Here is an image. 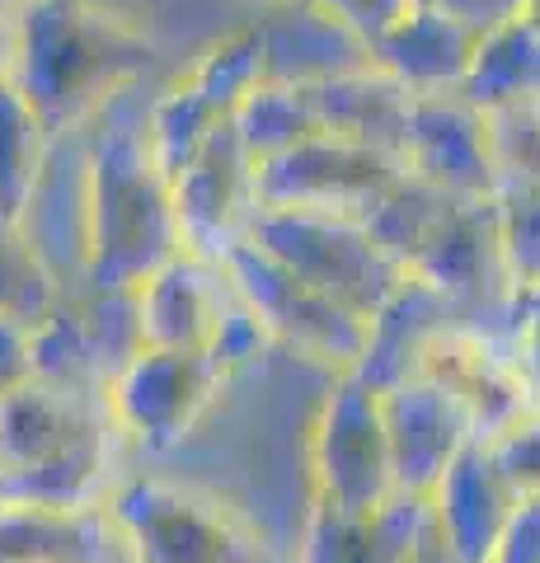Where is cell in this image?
Returning <instances> with one entry per match:
<instances>
[{
  "label": "cell",
  "instance_id": "obj_1",
  "mask_svg": "<svg viewBox=\"0 0 540 563\" xmlns=\"http://www.w3.org/2000/svg\"><path fill=\"white\" fill-rule=\"evenodd\" d=\"M169 80L174 76H146L118 90L85 128L95 169V287L136 291L169 258L188 254L174 211V179L151 132L155 99Z\"/></svg>",
  "mask_w": 540,
  "mask_h": 563
},
{
  "label": "cell",
  "instance_id": "obj_2",
  "mask_svg": "<svg viewBox=\"0 0 540 563\" xmlns=\"http://www.w3.org/2000/svg\"><path fill=\"white\" fill-rule=\"evenodd\" d=\"M136 451L109 395L29 380L0 404V503L95 512L109 507Z\"/></svg>",
  "mask_w": 540,
  "mask_h": 563
},
{
  "label": "cell",
  "instance_id": "obj_3",
  "mask_svg": "<svg viewBox=\"0 0 540 563\" xmlns=\"http://www.w3.org/2000/svg\"><path fill=\"white\" fill-rule=\"evenodd\" d=\"M146 76H179L142 24L85 0H29L14 85L52 132H80L118 90Z\"/></svg>",
  "mask_w": 540,
  "mask_h": 563
},
{
  "label": "cell",
  "instance_id": "obj_4",
  "mask_svg": "<svg viewBox=\"0 0 540 563\" xmlns=\"http://www.w3.org/2000/svg\"><path fill=\"white\" fill-rule=\"evenodd\" d=\"M109 512L132 563H287L231 507L142 461L118 479Z\"/></svg>",
  "mask_w": 540,
  "mask_h": 563
},
{
  "label": "cell",
  "instance_id": "obj_5",
  "mask_svg": "<svg viewBox=\"0 0 540 563\" xmlns=\"http://www.w3.org/2000/svg\"><path fill=\"white\" fill-rule=\"evenodd\" d=\"M258 250L287 263L296 277L334 296L362 320H376L381 306L405 287L409 268L381 244L362 217H334V211L301 207H264L250 235Z\"/></svg>",
  "mask_w": 540,
  "mask_h": 563
},
{
  "label": "cell",
  "instance_id": "obj_6",
  "mask_svg": "<svg viewBox=\"0 0 540 563\" xmlns=\"http://www.w3.org/2000/svg\"><path fill=\"white\" fill-rule=\"evenodd\" d=\"M409 273L432 282L470 333L517 347L527 291L517 287L508 263L498 198H461L447 211V221L432 231V240L418 250Z\"/></svg>",
  "mask_w": 540,
  "mask_h": 563
},
{
  "label": "cell",
  "instance_id": "obj_7",
  "mask_svg": "<svg viewBox=\"0 0 540 563\" xmlns=\"http://www.w3.org/2000/svg\"><path fill=\"white\" fill-rule=\"evenodd\" d=\"M221 263L283 352H291L301 362H316L324 372H339V376L357 372L367 339H372V320L339 306L320 287H310L287 263H277L268 250H258L254 240L231 250Z\"/></svg>",
  "mask_w": 540,
  "mask_h": 563
},
{
  "label": "cell",
  "instance_id": "obj_8",
  "mask_svg": "<svg viewBox=\"0 0 540 563\" xmlns=\"http://www.w3.org/2000/svg\"><path fill=\"white\" fill-rule=\"evenodd\" d=\"M310 474L316 503L339 512H376L399 493L381 390L357 372H343L320 404L310 428Z\"/></svg>",
  "mask_w": 540,
  "mask_h": 563
},
{
  "label": "cell",
  "instance_id": "obj_9",
  "mask_svg": "<svg viewBox=\"0 0 540 563\" xmlns=\"http://www.w3.org/2000/svg\"><path fill=\"white\" fill-rule=\"evenodd\" d=\"M142 324H136V291L109 287H71L38 324V376L66 390L109 395L123 366L142 352Z\"/></svg>",
  "mask_w": 540,
  "mask_h": 563
},
{
  "label": "cell",
  "instance_id": "obj_10",
  "mask_svg": "<svg viewBox=\"0 0 540 563\" xmlns=\"http://www.w3.org/2000/svg\"><path fill=\"white\" fill-rule=\"evenodd\" d=\"M14 231L57 291L90 282L95 268V169L90 132H57L52 151L14 217Z\"/></svg>",
  "mask_w": 540,
  "mask_h": 563
},
{
  "label": "cell",
  "instance_id": "obj_11",
  "mask_svg": "<svg viewBox=\"0 0 540 563\" xmlns=\"http://www.w3.org/2000/svg\"><path fill=\"white\" fill-rule=\"evenodd\" d=\"M225 385L212 352L184 347H142L113 380L109 404L123 422L136 461H155L188 442V432L207 418Z\"/></svg>",
  "mask_w": 540,
  "mask_h": 563
},
{
  "label": "cell",
  "instance_id": "obj_12",
  "mask_svg": "<svg viewBox=\"0 0 540 563\" xmlns=\"http://www.w3.org/2000/svg\"><path fill=\"white\" fill-rule=\"evenodd\" d=\"M409 161L381 146H362L334 132H316L301 146L258 165L264 207L334 211V217H367L386 192L405 179Z\"/></svg>",
  "mask_w": 540,
  "mask_h": 563
},
{
  "label": "cell",
  "instance_id": "obj_13",
  "mask_svg": "<svg viewBox=\"0 0 540 563\" xmlns=\"http://www.w3.org/2000/svg\"><path fill=\"white\" fill-rule=\"evenodd\" d=\"M174 211H179L184 250L212 263L254 235L264 192H258V161L240 136L235 118L207 136L174 174Z\"/></svg>",
  "mask_w": 540,
  "mask_h": 563
},
{
  "label": "cell",
  "instance_id": "obj_14",
  "mask_svg": "<svg viewBox=\"0 0 540 563\" xmlns=\"http://www.w3.org/2000/svg\"><path fill=\"white\" fill-rule=\"evenodd\" d=\"M258 80H264V52H258L254 24H245L165 85L151 113V132L169 179L188 165V155L207 136L240 113V103H245V95Z\"/></svg>",
  "mask_w": 540,
  "mask_h": 563
},
{
  "label": "cell",
  "instance_id": "obj_15",
  "mask_svg": "<svg viewBox=\"0 0 540 563\" xmlns=\"http://www.w3.org/2000/svg\"><path fill=\"white\" fill-rule=\"evenodd\" d=\"M381 409H386V428H390L399 493L432 498L442 474L456 465V455L470 442H480L470 404L432 372L386 385L381 390Z\"/></svg>",
  "mask_w": 540,
  "mask_h": 563
},
{
  "label": "cell",
  "instance_id": "obj_16",
  "mask_svg": "<svg viewBox=\"0 0 540 563\" xmlns=\"http://www.w3.org/2000/svg\"><path fill=\"white\" fill-rule=\"evenodd\" d=\"M258 52H264V80L316 90L324 80L353 76L376 66L372 38L334 14L320 0H277L254 14Z\"/></svg>",
  "mask_w": 540,
  "mask_h": 563
},
{
  "label": "cell",
  "instance_id": "obj_17",
  "mask_svg": "<svg viewBox=\"0 0 540 563\" xmlns=\"http://www.w3.org/2000/svg\"><path fill=\"white\" fill-rule=\"evenodd\" d=\"M405 161L418 179L438 184L456 198H498L503 174L494 161L489 113L475 109L465 95H418Z\"/></svg>",
  "mask_w": 540,
  "mask_h": 563
},
{
  "label": "cell",
  "instance_id": "obj_18",
  "mask_svg": "<svg viewBox=\"0 0 540 563\" xmlns=\"http://www.w3.org/2000/svg\"><path fill=\"white\" fill-rule=\"evenodd\" d=\"M231 273L225 263L179 254L161 273L136 287V324L146 347H184L212 352L217 329L231 306Z\"/></svg>",
  "mask_w": 540,
  "mask_h": 563
},
{
  "label": "cell",
  "instance_id": "obj_19",
  "mask_svg": "<svg viewBox=\"0 0 540 563\" xmlns=\"http://www.w3.org/2000/svg\"><path fill=\"white\" fill-rule=\"evenodd\" d=\"M480 38L484 33L461 24L456 14L418 0L405 20H395L372 43V57L386 76L405 85L414 99L418 95H461L470 80V66H475Z\"/></svg>",
  "mask_w": 540,
  "mask_h": 563
},
{
  "label": "cell",
  "instance_id": "obj_20",
  "mask_svg": "<svg viewBox=\"0 0 540 563\" xmlns=\"http://www.w3.org/2000/svg\"><path fill=\"white\" fill-rule=\"evenodd\" d=\"M517 503L521 493L498 470L494 451L484 442H470L432 493V517L465 563H494Z\"/></svg>",
  "mask_w": 540,
  "mask_h": 563
},
{
  "label": "cell",
  "instance_id": "obj_21",
  "mask_svg": "<svg viewBox=\"0 0 540 563\" xmlns=\"http://www.w3.org/2000/svg\"><path fill=\"white\" fill-rule=\"evenodd\" d=\"M456 329H465V324H461V314L451 310L447 296L432 287V282L409 273L405 287H399L372 320V339L357 362V376L372 380L376 390H386L395 380H409V376H423L428 357Z\"/></svg>",
  "mask_w": 540,
  "mask_h": 563
},
{
  "label": "cell",
  "instance_id": "obj_22",
  "mask_svg": "<svg viewBox=\"0 0 540 563\" xmlns=\"http://www.w3.org/2000/svg\"><path fill=\"white\" fill-rule=\"evenodd\" d=\"M428 512L432 498L418 493H395L376 512H339L316 503L296 563H405Z\"/></svg>",
  "mask_w": 540,
  "mask_h": 563
},
{
  "label": "cell",
  "instance_id": "obj_23",
  "mask_svg": "<svg viewBox=\"0 0 540 563\" xmlns=\"http://www.w3.org/2000/svg\"><path fill=\"white\" fill-rule=\"evenodd\" d=\"M0 563H132L109 507L52 512L0 503Z\"/></svg>",
  "mask_w": 540,
  "mask_h": 563
},
{
  "label": "cell",
  "instance_id": "obj_24",
  "mask_svg": "<svg viewBox=\"0 0 540 563\" xmlns=\"http://www.w3.org/2000/svg\"><path fill=\"white\" fill-rule=\"evenodd\" d=\"M310 99H316V113H320L324 132L405 155L414 95L395 76H386L381 66L353 70V76H339V80H324V85L310 90Z\"/></svg>",
  "mask_w": 540,
  "mask_h": 563
},
{
  "label": "cell",
  "instance_id": "obj_25",
  "mask_svg": "<svg viewBox=\"0 0 540 563\" xmlns=\"http://www.w3.org/2000/svg\"><path fill=\"white\" fill-rule=\"evenodd\" d=\"M461 95L484 113L540 103V29L531 20H513L484 33Z\"/></svg>",
  "mask_w": 540,
  "mask_h": 563
},
{
  "label": "cell",
  "instance_id": "obj_26",
  "mask_svg": "<svg viewBox=\"0 0 540 563\" xmlns=\"http://www.w3.org/2000/svg\"><path fill=\"white\" fill-rule=\"evenodd\" d=\"M52 132L14 80L0 85V217H20L33 179L52 151Z\"/></svg>",
  "mask_w": 540,
  "mask_h": 563
},
{
  "label": "cell",
  "instance_id": "obj_27",
  "mask_svg": "<svg viewBox=\"0 0 540 563\" xmlns=\"http://www.w3.org/2000/svg\"><path fill=\"white\" fill-rule=\"evenodd\" d=\"M235 128L258 165L291 146H301V141H310L316 132H324L310 90H301V85H273V80H258L245 95V103H240V113H235Z\"/></svg>",
  "mask_w": 540,
  "mask_h": 563
},
{
  "label": "cell",
  "instance_id": "obj_28",
  "mask_svg": "<svg viewBox=\"0 0 540 563\" xmlns=\"http://www.w3.org/2000/svg\"><path fill=\"white\" fill-rule=\"evenodd\" d=\"M456 202H461L456 192H447L438 184L418 179L414 169H405V179H399L362 221H367V231L409 268V263L418 258V250L432 240V231L447 221V211Z\"/></svg>",
  "mask_w": 540,
  "mask_h": 563
},
{
  "label": "cell",
  "instance_id": "obj_29",
  "mask_svg": "<svg viewBox=\"0 0 540 563\" xmlns=\"http://www.w3.org/2000/svg\"><path fill=\"white\" fill-rule=\"evenodd\" d=\"M57 301L52 277L38 268V258L29 254L10 217H0V314H20L29 324H43V314Z\"/></svg>",
  "mask_w": 540,
  "mask_h": 563
},
{
  "label": "cell",
  "instance_id": "obj_30",
  "mask_svg": "<svg viewBox=\"0 0 540 563\" xmlns=\"http://www.w3.org/2000/svg\"><path fill=\"white\" fill-rule=\"evenodd\" d=\"M498 221L508 263L521 291L540 287V179L527 184H503L498 188Z\"/></svg>",
  "mask_w": 540,
  "mask_h": 563
},
{
  "label": "cell",
  "instance_id": "obj_31",
  "mask_svg": "<svg viewBox=\"0 0 540 563\" xmlns=\"http://www.w3.org/2000/svg\"><path fill=\"white\" fill-rule=\"evenodd\" d=\"M494 451L498 470L508 474V484L527 498V493H540V409H531L527 418H517L513 428H503L494 442H484Z\"/></svg>",
  "mask_w": 540,
  "mask_h": 563
},
{
  "label": "cell",
  "instance_id": "obj_32",
  "mask_svg": "<svg viewBox=\"0 0 540 563\" xmlns=\"http://www.w3.org/2000/svg\"><path fill=\"white\" fill-rule=\"evenodd\" d=\"M38 380V324L0 314V404Z\"/></svg>",
  "mask_w": 540,
  "mask_h": 563
},
{
  "label": "cell",
  "instance_id": "obj_33",
  "mask_svg": "<svg viewBox=\"0 0 540 563\" xmlns=\"http://www.w3.org/2000/svg\"><path fill=\"white\" fill-rule=\"evenodd\" d=\"M494 563H540V493H527L517 503Z\"/></svg>",
  "mask_w": 540,
  "mask_h": 563
},
{
  "label": "cell",
  "instance_id": "obj_34",
  "mask_svg": "<svg viewBox=\"0 0 540 563\" xmlns=\"http://www.w3.org/2000/svg\"><path fill=\"white\" fill-rule=\"evenodd\" d=\"M320 5H329L334 14H343V20L353 24L357 33H367V38L376 43L395 20H405V14L418 5V0H320Z\"/></svg>",
  "mask_w": 540,
  "mask_h": 563
},
{
  "label": "cell",
  "instance_id": "obj_35",
  "mask_svg": "<svg viewBox=\"0 0 540 563\" xmlns=\"http://www.w3.org/2000/svg\"><path fill=\"white\" fill-rule=\"evenodd\" d=\"M517 357H521V372H527V385H531L536 409H540V287L527 291V314H521V333H517Z\"/></svg>",
  "mask_w": 540,
  "mask_h": 563
},
{
  "label": "cell",
  "instance_id": "obj_36",
  "mask_svg": "<svg viewBox=\"0 0 540 563\" xmlns=\"http://www.w3.org/2000/svg\"><path fill=\"white\" fill-rule=\"evenodd\" d=\"M24 57V10H14L0 0V85L14 80Z\"/></svg>",
  "mask_w": 540,
  "mask_h": 563
},
{
  "label": "cell",
  "instance_id": "obj_37",
  "mask_svg": "<svg viewBox=\"0 0 540 563\" xmlns=\"http://www.w3.org/2000/svg\"><path fill=\"white\" fill-rule=\"evenodd\" d=\"M405 563H465V559L456 554V544L447 540V531L438 526V517L428 512L423 531H418V540H414V550H409V559H405Z\"/></svg>",
  "mask_w": 540,
  "mask_h": 563
},
{
  "label": "cell",
  "instance_id": "obj_38",
  "mask_svg": "<svg viewBox=\"0 0 540 563\" xmlns=\"http://www.w3.org/2000/svg\"><path fill=\"white\" fill-rule=\"evenodd\" d=\"M5 5L24 10L29 0H5ZM85 5H99V10H109V14H123V20H132V24L146 29V0H85Z\"/></svg>",
  "mask_w": 540,
  "mask_h": 563
},
{
  "label": "cell",
  "instance_id": "obj_39",
  "mask_svg": "<svg viewBox=\"0 0 540 563\" xmlns=\"http://www.w3.org/2000/svg\"><path fill=\"white\" fill-rule=\"evenodd\" d=\"M245 5H254V10H264V5H277V0H245Z\"/></svg>",
  "mask_w": 540,
  "mask_h": 563
}]
</instances>
